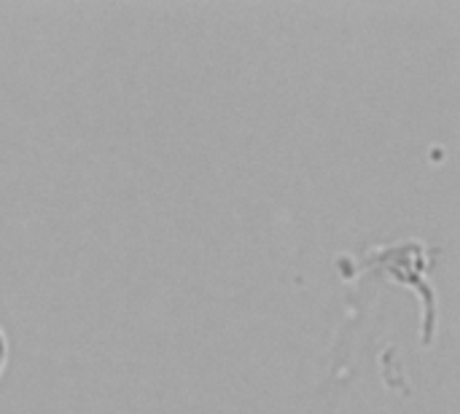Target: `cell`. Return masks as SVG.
<instances>
[{
  "instance_id": "obj_1",
  "label": "cell",
  "mask_w": 460,
  "mask_h": 414,
  "mask_svg": "<svg viewBox=\"0 0 460 414\" xmlns=\"http://www.w3.org/2000/svg\"><path fill=\"white\" fill-rule=\"evenodd\" d=\"M5 364H8V337H5V331L0 329V377H3V372H5Z\"/></svg>"
}]
</instances>
